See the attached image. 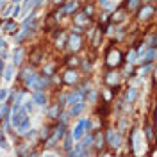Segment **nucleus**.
Segmentation results:
<instances>
[{"label":"nucleus","mask_w":157,"mask_h":157,"mask_svg":"<svg viewBox=\"0 0 157 157\" xmlns=\"http://www.w3.org/2000/svg\"><path fill=\"white\" fill-rule=\"evenodd\" d=\"M123 63V55L120 50H116V48H111L107 55H105V64L109 66V68H118L120 64Z\"/></svg>","instance_id":"1"},{"label":"nucleus","mask_w":157,"mask_h":157,"mask_svg":"<svg viewBox=\"0 0 157 157\" xmlns=\"http://www.w3.org/2000/svg\"><path fill=\"white\" fill-rule=\"evenodd\" d=\"M66 47L72 50V52H79L80 48H82V38H80V34H70L68 38H66Z\"/></svg>","instance_id":"2"},{"label":"nucleus","mask_w":157,"mask_h":157,"mask_svg":"<svg viewBox=\"0 0 157 157\" xmlns=\"http://www.w3.org/2000/svg\"><path fill=\"white\" fill-rule=\"evenodd\" d=\"M104 80H105V84H107L109 88H116V86H118V82H120V73L116 72V68H113L111 72L105 73Z\"/></svg>","instance_id":"3"},{"label":"nucleus","mask_w":157,"mask_h":157,"mask_svg":"<svg viewBox=\"0 0 157 157\" xmlns=\"http://www.w3.org/2000/svg\"><path fill=\"white\" fill-rule=\"evenodd\" d=\"M155 14V7L152 6V4H147L145 7H141L139 13H137V20H148V18H152Z\"/></svg>","instance_id":"4"},{"label":"nucleus","mask_w":157,"mask_h":157,"mask_svg":"<svg viewBox=\"0 0 157 157\" xmlns=\"http://www.w3.org/2000/svg\"><path fill=\"white\" fill-rule=\"evenodd\" d=\"M63 136H64V123H61V125H57V129L54 130V136L47 141V145H45V147H54V145H55V143H57Z\"/></svg>","instance_id":"5"},{"label":"nucleus","mask_w":157,"mask_h":157,"mask_svg":"<svg viewBox=\"0 0 157 157\" xmlns=\"http://www.w3.org/2000/svg\"><path fill=\"white\" fill-rule=\"evenodd\" d=\"M77 80H79V75L75 72V68H68L66 73L63 75V82L66 84V86H73Z\"/></svg>","instance_id":"6"},{"label":"nucleus","mask_w":157,"mask_h":157,"mask_svg":"<svg viewBox=\"0 0 157 157\" xmlns=\"http://www.w3.org/2000/svg\"><path fill=\"white\" fill-rule=\"evenodd\" d=\"M105 143H107L109 147H113V148L120 147V136L116 134L113 129H111V130H107V137H105Z\"/></svg>","instance_id":"7"},{"label":"nucleus","mask_w":157,"mask_h":157,"mask_svg":"<svg viewBox=\"0 0 157 157\" xmlns=\"http://www.w3.org/2000/svg\"><path fill=\"white\" fill-rule=\"evenodd\" d=\"M25 118H29L25 109H16V111H13V125L18 127V125L21 123V121L25 120Z\"/></svg>","instance_id":"8"},{"label":"nucleus","mask_w":157,"mask_h":157,"mask_svg":"<svg viewBox=\"0 0 157 157\" xmlns=\"http://www.w3.org/2000/svg\"><path fill=\"white\" fill-rule=\"evenodd\" d=\"M73 23L75 27H86L89 23V16L86 13H77V14H73Z\"/></svg>","instance_id":"9"},{"label":"nucleus","mask_w":157,"mask_h":157,"mask_svg":"<svg viewBox=\"0 0 157 157\" xmlns=\"http://www.w3.org/2000/svg\"><path fill=\"white\" fill-rule=\"evenodd\" d=\"M93 147L98 148V150H102V148L105 147V136L102 134V132H95V136H93Z\"/></svg>","instance_id":"10"},{"label":"nucleus","mask_w":157,"mask_h":157,"mask_svg":"<svg viewBox=\"0 0 157 157\" xmlns=\"http://www.w3.org/2000/svg\"><path fill=\"white\" fill-rule=\"evenodd\" d=\"M84 129H86V120H82L79 125L75 127V130H73V134H72V137H73V139H80V137H82V134H84Z\"/></svg>","instance_id":"11"},{"label":"nucleus","mask_w":157,"mask_h":157,"mask_svg":"<svg viewBox=\"0 0 157 157\" xmlns=\"http://www.w3.org/2000/svg\"><path fill=\"white\" fill-rule=\"evenodd\" d=\"M82 96H84V91L80 89V91H77V93L70 95V96H66V100L73 105V104H77V102H82Z\"/></svg>","instance_id":"12"},{"label":"nucleus","mask_w":157,"mask_h":157,"mask_svg":"<svg viewBox=\"0 0 157 157\" xmlns=\"http://www.w3.org/2000/svg\"><path fill=\"white\" fill-rule=\"evenodd\" d=\"M29 125H31V121H29V118H25L23 121H21L20 125L16 127V130H18V134H27V130H29Z\"/></svg>","instance_id":"13"},{"label":"nucleus","mask_w":157,"mask_h":157,"mask_svg":"<svg viewBox=\"0 0 157 157\" xmlns=\"http://www.w3.org/2000/svg\"><path fill=\"white\" fill-rule=\"evenodd\" d=\"M41 57H43V50H41V48H36V50L31 54V63L32 64H38L39 61H41Z\"/></svg>","instance_id":"14"},{"label":"nucleus","mask_w":157,"mask_h":157,"mask_svg":"<svg viewBox=\"0 0 157 157\" xmlns=\"http://www.w3.org/2000/svg\"><path fill=\"white\" fill-rule=\"evenodd\" d=\"M125 14H127V9L125 7H120V9L113 14V21H123L125 20Z\"/></svg>","instance_id":"15"},{"label":"nucleus","mask_w":157,"mask_h":157,"mask_svg":"<svg viewBox=\"0 0 157 157\" xmlns=\"http://www.w3.org/2000/svg\"><path fill=\"white\" fill-rule=\"evenodd\" d=\"M66 64H68V68H77V66H80V59L77 55H70V57H66Z\"/></svg>","instance_id":"16"},{"label":"nucleus","mask_w":157,"mask_h":157,"mask_svg":"<svg viewBox=\"0 0 157 157\" xmlns=\"http://www.w3.org/2000/svg\"><path fill=\"white\" fill-rule=\"evenodd\" d=\"M59 113H61V104H59V102H57V104H54L52 107L48 109V116H50V118H57Z\"/></svg>","instance_id":"17"},{"label":"nucleus","mask_w":157,"mask_h":157,"mask_svg":"<svg viewBox=\"0 0 157 157\" xmlns=\"http://www.w3.org/2000/svg\"><path fill=\"white\" fill-rule=\"evenodd\" d=\"M34 102L38 105H45V102H47L45 93H43V91H36V93H34Z\"/></svg>","instance_id":"18"},{"label":"nucleus","mask_w":157,"mask_h":157,"mask_svg":"<svg viewBox=\"0 0 157 157\" xmlns=\"http://www.w3.org/2000/svg\"><path fill=\"white\" fill-rule=\"evenodd\" d=\"M139 4H141V0H127V4H125V9L127 11H134L139 7Z\"/></svg>","instance_id":"19"},{"label":"nucleus","mask_w":157,"mask_h":157,"mask_svg":"<svg viewBox=\"0 0 157 157\" xmlns=\"http://www.w3.org/2000/svg\"><path fill=\"white\" fill-rule=\"evenodd\" d=\"M77 9H79V4H77V2H70L68 6H64V7H63V11H64V13H68V14L75 13Z\"/></svg>","instance_id":"20"},{"label":"nucleus","mask_w":157,"mask_h":157,"mask_svg":"<svg viewBox=\"0 0 157 157\" xmlns=\"http://www.w3.org/2000/svg\"><path fill=\"white\" fill-rule=\"evenodd\" d=\"M84 109V104L82 102H77V104H73V107H72V111H70V114L72 116H77L80 111Z\"/></svg>","instance_id":"21"},{"label":"nucleus","mask_w":157,"mask_h":157,"mask_svg":"<svg viewBox=\"0 0 157 157\" xmlns=\"http://www.w3.org/2000/svg\"><path fill=\"white\" fill-rule=\"evenodd\" d=\"M59 34H61V38L55 39V47L57 48H63L64 45H66V34H63V32H59Z\"/></svg>","instance_id":"22"},{"label":"nucleus","mask_w":157,"mask_h":157,"mask_svg":"<svg viewBox=\"0 0 157 157\" xmlns=\"http://www.w3.org/2000/svg\"><path fill=\"white\" fill-rule=\"evenodd\" d=\"M4 29H6V32H9V34H14L16 32V25H14V21H7Z\"/></svg>","instance_id":"23"},{"label":"nucleus","mask_w":157,"mask_h":157,"mask_svg":"<svg viewBox=\"0 0 157 157\" xmlns=\"http://www.w3.org/2000/svg\"><path fill=\"white\" fill-rule=\"evenodd\" d=\"M13 73H14V68H13V66H7L6 72H4V79H6V80H11V79H13Z\"/></svg>","instance_id":"24"},{"label":"nucleus","mask_w":157,"mask_h":157,"mask_svg":"<svg viewBox=\"0 0 157 157\" xmlns=\"http://www.w3.org/2000/svg\"><path fill=\"white\" fill-rule=\"evenodd\" d=\"M32 75H34V73H32L31 68H25V70H23V75H21V79H23V80L27 82V80H29V79L32 77Z\"/></svg>","instance_id":"25"},{"label":"nucleus","mask_w":157,"mask_h":157,"mask_svg":"<svg viewBox=\"0 0 157 157\" xmlns=\"http://www.w3.org/2000/svg\"><path fill=\"white\" fill-rule=\"evenodd\" d=\"M21 55H23V50H21V48H18V50L14 52V64H20Z\"/></svg>","instance_id":"26"},{"label":"nucleus","mask_w":157,"mask_h":157,"mask_svg":"<svg viewBox=\"0 0 157 157\" xmlns=\"http://www.w3.org/2000/svg\"><path fill=\"white\" fill-rule=\"evenodd\" d=\"M100 38H102V31H96V32H95V38H93V47H98Z\"/></svg>","instance_id":"27"},{"label":"nucleus","mask_w":157,"mask_h":157,"mask_svg":"<svg viewBox=\"0 0 157 157\" xmlns=\"http://www.w3.org/2000/svg\"><path fill=\"white\" fill-rule=\"evenodd\" d=\"M134 98H136V89H129V93H127V100L132 102Z\"/></svg>","instance_id":"28"},{"label":"nucleus","mask_w":157,"mask_h":157,"mask_svg":"<svg viewBox=\"0 0 157 157\" xmlns=\"http://www.w3.org/2000/svg\"><path fill=\"white\" fill-rule=\"evenodd\" d=\"M154 55H155V50L150 47V52H148V55H147V61H148V63H152V61H154Z\"/></svg>","instance_id":"29"},{"label":"nucleus","mask_w":157,"mask_h":157,"mask_svg":"<svg viewBox=\"0 0 157 157\" xmlns=\"http://www.w3.org/2000/svg\"><path fill=\"white\" fill-rule=\"evenodd\" d=\"M84 13H86L88 16H91V14L95 13V7L93 6H86V7H84Z\"/></svg>","instance_id":"30"},{"label":"nucleus","mask_w":157,"mask_h":157,"mask_svg":"<svg viewBox=\"0 0 157 157\" xmlns=\"http://www.w3.org/2000/svg\"><path fill=\"white\" fill-rule=\"evenodd\" d=\"M54 70H55V64H50V66H47L45 68V75H52Z\"/></svg>","instance_id":"31"},{"label":"nucleus","mask_w":157,"mask_h":157,"mask_svg":"<svg viewBox=\"0 0 157 157\" xmlns=\"http://www.w3.org/2000/svg\"><path fill=\"white\" fill-rule=\"evenodd\" d=\"M7 118H9V107L6 105V107L2 109V120H7Z\"/></svg>","instance_id":"32"},{"label":"nucleus","mask_w":157,"mask_h":157,"mask_svg":"<svg viewBox=\"0 0 157 157\" xmlns=\"http://www.w3.org/2000/svg\"><path fill=\"white\" fill-rule=\"evenodd\" d=\"M145 132H147V137L150 139V141H152V139H154V134H152V127H150V125H147V129H145Z\"/></svg>","instance_id":"33"},{"label":"nucleus","mask_w":157,"mask_h":157,"mask_svg":"<svg viewBox=\"0 0 157 157\" xmlns=\"http://www.w3.org/2000/svg\"><path fill=\"white\" fill-rule=\"evenodd\" d=\"M134 59H136V52H134V50H132V52H129V54H127V61H129V63H132Z\"/></svg>","instance_id":"34"},{"label":"nucleus","mask_w":157,"mask_h":157,"mask_svg":"<svg viewBox=\"0 0 157 157\" xmlns=\"http://www.w3.org/2000/svg\"><path fill=\"white\" fill-rule=\"evenodd\" d=\"M7 98V89H0V102H4Z\"/></svg>","instance_id":"35"},{"label":"nucleus","mask_w":157,"mask_h":157,"mask_svg":"<svg viewBox=\"0 0 157 157\" xmlns=\"http://www.w3.org/2000/svg\"><path fill=\"white\" fill-rule=\"evenodd\" d=\"M64 147H66V150H70V148H72V136H70V134L66 136V145H64Z\"/></svg>","instance_id":"36"},{"label":"nucleus","mask_w":157,"mask_h":157,"mask_svg":"<svg viewBox=\"0 0 157 157\" xmlns=\"http://www.w3.org/2000/svg\"><path fill=\"white\" fill-rule=\"evenodd\" d=\"M34 7V0H25V9H32Z\"/></svg>","instance_id":"37"},{"label":"nucleus","mask_w":157,"mask_h":157,"mask_svg":"<svg viewBox=\"0 0 157 157\" xmlns=\"http://www.w3.org/2000/svg\"><path fill=\"white\" fill-rule=\"evenodd\" d=\"M96 96H98V95L95 93V91H91V93L88 95V98H89V100H91V102H95V100H96Z\"/></svg>","instance_id":"38"},{"label":"nucleus","mask_w":157,"mask_h":157,"mask_svg":"<svg viewBox=\"0 0 157 157\" xmlns=\"http://www.w3.org/2000/svg\"><path fill=\"white\" fill-rule=\"evenodd\" d=\"M2 72H4V57L0 55V75H2Z\"/></svg>","instance_id":"39"},{"label":"nucleus","mask_w":157,"mask_h":157,"mask_svg":"<svg viewBox=\"0 0 157 157\" xmlns=\"http://www.w3.org/2000/svg\"><path fill=\"white\" fill-rule=\"evenodd\" d=\"M18 14H20V7H18V6H16V7H14V9H13V16H18Z\"/></svg>","instance_id":"40"},{"label":"nucleus","mask_w":157,"mask_h":157,"mask_svg":"<svg viewBox=\"0 0 157 157\" xmlns=\"http://www.w3.org/2000/svg\"><path fill=\"white\" fill-rule=\"evenodd\" d=\"M39 4H41V0H34V7H36V6H39Z\"/></svg>","instance_id":"41"},{"label":"nucleus","mask_w":157,"mask_h":157,"mask_svg":"<svg viewBox=\"0 0 157 157\" xmlns=\"http://www.w3.org/2000/svg\"><path fill=\"white\" fill-rule=\"evenodd\" d=\"M52 2H54V4H63L64 0H52Z\"/></svg>","instance_id":"42"},{"label":"nucleus","mask_w":157,"mask_h":157,"mask_svg":"<svg viewBox=\"0 0 157 157\" xmlns=\"http://www.w3.org/2000/svg\"><path fill=\"white\" fill-rule=\"evenodd\" d=\"M4 45H6V43H4V39H2V38H0V48H2V47H4Z\"/></svg>","instance_id":"43"},{"label":"nucleus","mask_w":157,"mask_h":157,"mask_svg":"<svg viewBox=\"0 0 157 157\" xmlns=\"http://www.w3.org/2000/svg\"><path fill=\"white\" fill-rule=\"evenodd\" d=\"M100 4H107V2H105V0H100Z\"/></svg>","instance_id":"44"}]
</instances>
